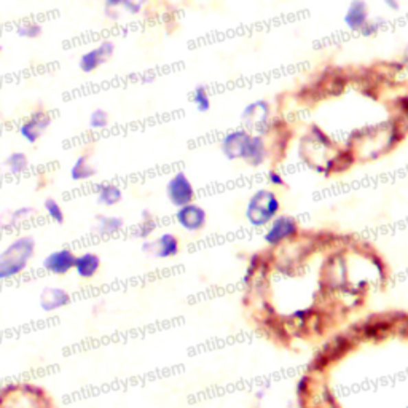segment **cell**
<instances>
[{
	"label": "cell",
	"instance_id": "6da1fadb",
	"mask_svg": "<svg viewBox=\"0 0 408 408\" xmlns=\"http://www.w3.org/2000/svg\"><path fill=\"white\" fill-rule=\"evenodd\" d=\"M36 253V240L24 235L10 242L3 252H0V281L12 280L26 270L29 262Z\"/></svg>",
	"mask_w": 408,
	"mask_h": 408
},
{
	"label": "cell",
	"instance_id": "7a4b0ae2",
	"mask_svg": "<svg viewBox=\"0 0 408 408\" xmlns=\"http://www.w3.org/2000/svg\"><path fill=\"white\" fill-rule=\"evenodd\" d=\"M280 209L281 203L276 192L270 188H258L249 198L245 216L253 228H262L267 227L280 214Z\"/></svg>",
	"mask_w": 408,
	"mask_h": 408
},
{
	"label": "cell",
	"instance_id": "3957f363",
	"mask_svg": "<svg viewBox=\"0 0 408 408\" xmlns=\"http://www.w3.org/2000/svg\"><path fill=\"white\" fill-rule=\"evenodd\" d=\"M300 233L297 220L291 216H276L267 225V231L263 235V240L268 246H281L286 241H291Z\"/></svg>",
	"mask_w": 408,
	"mask_h": 408
},
{
	"label": "cell",
	"instance_id": "277c9868",
	"mask_svg": "<svg viewBox=\"0 0 408 408\" xmlns=\"http://www.w3.org/2000/svg\"><path fill=\"white\" fill-rule=\"evenodd\" d=\"M166 196L174 207H182L195 200V187L185 172L179 171L166 183Z\"/></svg>",
	"mask_w": 408,
	"mask_h": 408
},
{
	"label": "cell",
	"instance_id": "5b68a950",
	"mask_svg": "<svg viewBox=\"0 0 408 408\" xmlns=\"http://www.w3.org/2000/svg\"><path fill=\"white\" fill-rule=\"evenodd\" d=\"M252 134L246 131V129H233V131L227 133L220 141V150L223 157L228 161L242 160L246 155L249 141H251Z\"/></svg>",
	"mask_w": 408,
	"mask_h": 408
},
{
	"label": "cell",
	"instance_id": "8992f818",
	"mask_svg": "<svg viewBox=\"0 0 408 408\" xmlns=\"http://www.w3.org/2000/svg\"><path fill=\"white\" fill-rule=\"evenodd\" d=\"M176 222L179 223V227L183 228L185 231L196 233V231H201L203 228L206 227L207 214L200 204L190 203L177 209Z\"/></svg>",
	"mask_w": 408,
	"mask_h": 408
},
{
	"label": "cell",
	"instance_id": "52a82bcc",
	"mask_svg": "<svg viewBox=\"0 0 408 408\" xmlns=\"http://www.w3.org/2000/svg\"><path fill=\"white\" fill-rule=\"evenodd\" d=\"M141 249L147 256H153L157 258H172L181 252V242L172 233H163L155 241H144Z\"/></svg>",
	"mask_w": 408,
	"mask_h": 408
},
{
	"label": "cell",
	"instance_id": "ba28073f",
	"mask_svg": "<svg viewBox=\"0 0 408 408\" xmlns=\"http://www.w3.org/2000/svg\"><path fill=\"white\" fill-rule=\"evenodd\" d=\"M49 124H52V117L42 109H38V111L32 112L27 120L19 126V134L27 144H36L49 128Z\"/></svg>",
	"mask_w": 408,
	"mask_h": 408
},
{
	"label": "cell",
	"instance_id": "9c48e42d",
	"mask_svg": "<svg viewBox=\"0 0 408 408\" xmlns=\"http://www.w3.org/2000/svg\"><path fill=\"white\" fill-rule=\"evenodd\" d=\"M76 252L72 249L63 247L58 251L49 252L47 257L43 258V270L56 276H64L69 271L73 270V263H76Z\"/></svg>",
	"mask_w": 408,
	"mask_h": 408
},
{
	"label": "cell",
	"instance_id": "30bf717a",
	"mask_svg": "<svg viewBox=\"0 0 408 408\" xmlns=\"http://www.w3.org/2000/svg\"><path fill=\"white\" fill-rule=\"evenodd\" d=\"M69 303H71V293L63 287H45L38 297V305L45 313L61 310Z\"/></svg>",
	"mask_w": 408,
	"mask_h": 408
},
{
	"label": "cell",
	"instance_id": "8fae6325",
	"mask_svg": "<svg viewBox=\"0 0 408 408\" xmlns=\"http://www.w3.org/2000/svg\"><path fill=\"white\" fill-rule=\"evenodd\" d=\"M368 5L365 0H351V3L348 5L345 18V26L351 31L361 32L362 27L368 23Z\"/></svg>",
	"mask_w": 408,
	"mask_h": 408
},
{
	"label": "cell",
	"instance_id": "7c38bea8",
	"mask_svg": "<svg viewBox=\"0 0 408 408\" xmlns=\"http://www.w3.org/2000/svg\"><path fill=\"white\" fill-rule=\"evenodd\" d=\"M101 257L96 252H83L76 257L73 263V271L77 273L78 277L82 280H93L98 275L99 268H101Z\"/></svg>",
	"mask_w": 408,
	"mask_h": 408
},
{
	"label": "cell",
	"instance_id": "4fadbf2b",
	"mask_svg": "<svg viewBox=\"0 0 408 408\" xmlns=\"http://www.w3.org/2000/svg\"><path fill=\"white\" fill-rule=\"evenodd\" d=\"M268 157V150H267V144L263 141L262 136L258 134H252L251 141H249L246 155L242 158V161L252 168H258L265 163Z\"/></svg>",
	"mask_w": 408,
	"mask_h": 408
},
{
	"label": "cell",
	"instance_id": "5bb4252c",
	"mask_svg": "<svg viewBox=\"0 0 408 408\" xmlns=\"http://www.w3.org/2000/svg\"><path fill=\"white\" fill-rule=\"evenodd\" d=\"M268 117H270V106L267 101H256L242 111V120L249 124H256L257 129L267 126Z\"/></svg>",
	"mask_w": 408,
	"mask_h": 408
},
{
	"label": "cell",
	"instance_id": "9a60e30c",
	"mask_svg": "<svg viewBox=\"0 0 408 408\" xmlns=\"http://www.w3.org/2000/svg\"><path fill=\"white\" fill-rule=\"evenodd\" d=\"M124 227V220L117 216H106V214H98L94 233L99 236H112L120 233Z\"/></svg>",
	"mask_w": 408,
	"mask_h": 408
},
{
	"label": "cell",
	"instance_id": "2e32d148",
	"mask_svg": "<svg viewBox=\"0 0 408 408\" xmlns=\"http://www.w3.org/2000/svg\"><path fill=\"white\" fill-rule=\"evenodd\" d=\"M123 200V190L115 183H99L96 187V201L99 206L112 207Z\"/></svg>",
	"mask_w": 408,
	"mask_h": 408
},
{
	"label": "cell",
	"instance_id": "e0dca14e",
	"mask_svg": "<svg viewBox=\"0 0 408 408\" xmlns=\"http://www.w3.org/2000/svg\"><path fill=\"white\" fill-rule=\"evenodd\" d=\"M98 169L94 168V164L89 160L88 153H83V155L77 157V160L73 161L71 166V179L76 182H84L89 181L96 176Z\"/></svg>",
	"mask_w": 408,
	"mask_h": 408
},
{
	"label": "cell",
	"instance_id": "ac0fdd59",
	"mask_svg": "<svg viewBox=\"0 0 408 408\" xmlns=\"http://www.w3.org/2000/svg\"><path fill=\"white\" fill-rule=\"evenodd\" d=\"M107 59V54L104 53L102 48L98 45L96 48L88 49L87 53L82 54L80 61H78V67H80V71L84 73H91L94 71H98Z\"/></svg>",
	"mask_w": 408,
	"mask_h": 408
},
{
	"label": "cell",
	"instance_id": "d6986e66",
	"mask_svg": "<svg viewBox=\"0 0 408 408\" xmlns=\"http://www.w3.org/2000/svg\"><path fill=\"white\" fill-rule=\"evenodd\" d=\"M5 166H7L10 174L19 176V174L26 172L29 169V158L24 152H13L5 160Z\"/></svg>",
	"mask_w": 408,
	"mask_h": 408
},
{
	"label": "cell",
	"instance_id": "ffe728a7",
	"mask_svg": "<svg viewBox=\"0 0 408 408\" xmlns=\"http://www.w3.org/2000/svg\"><path fill=\"white\" fill-rule=\"evenodd\" d=\"M34 212H36V209L31 207V206H23V207L14 209L13 212L8 214V217H5L3 222H0V227H2V228L16 227L21 222L27 220V218H31Z\"/></svg>",
	"mask_w": 408,
	"mask_h": 408
},
{
	"label": "cell",
	"instance_id": "44dd1931",
	"mask_svg": "<svg viewBox=\"0 0 408 408\" xmlns=\"http://www.w3.org/2000/svg\"><path fill=\"white\" fill-rule=\"evenodd\" d=\"M144 5L139 0H104V8L124 10L129 14H139L142 12Z\"/></svg>",
	"mask_w": 408,
	"mask_h": 408
},
{
	"label": "cell",
	"instance_id": "7402d4cb",
	"mask_svg": "<svg viewBox=\"0 0 408 408\" xmlns=\"http://www.w3.org/2000/svg\"><path fill=\"white\" fill-rule=\"evenodd\" d=\"M192 101H193V104H195L198 112L206 113L211 111V98H209L206 87H203V84H198V87L193 89Z\"/></svg>",
	"mask_w": 408,
	"mask_h": 408
},
{
	"label": "cell",
	"instance_id": "603a6c76",
	"mask_svg": "<svg viewBox=\"0 0 408 408\" xmlns=\"http://www.w3.org/2000/svg\"><path fill=\"white\" fill-rule=\"evenodd\" d=\"M43 209L52 220L59 223V225L64 223V218H66V216H64V209L61 206V203H59L58 200H54V198H47V200L43 201Z\"/></svg>",
	"mask_w": 408,
	"mask_h": 408
},
{
	"label": "cell",
	"instance_id": "cb8c5ba5",
	"mask_svg": "<svg viewBox=\"0 0 408 408\" xmlns=\"http://www.w3.org/2000/svg\"><path fill=\"white\" fill-rule=\"evenodd\" d=\"M109 112L104 111V109H94V111L89 113L88 118V126L93 131H101V129H106L109 126Z\"/></svg>",
	"mask_w": 408,
	"mask_h": 408
},
{
	"label": "cell",
	"instance_id": "d4e9b609",
	"mask_svg": "<svg viewBox=\"0 0 408 408\" xmlns=\"http://www.w3.org/2000/svg\"><path fill=\"white\" fill-rule=\"evenodd\" d=\"M43 27L42 24L38 23H23L19 24L16 29V34L21 38H29V41H34V38H38L42 36Z\"/></svg>",
	"mask_w": 408,
	"mask_h": 408
},
{
	"label": "cell",
	"instance_id": "484cf974",
	"mask_svg": "<svg viewBox=\"0 0 408 408\" xmlns=\"http://www.w3.org/2000/svg\"><path fill=\"white\" fill-rule=\"evenodd\" d=\"M19 391H23L24 394L31 397V399H34L36 402L47 397V392H45L43 387H41L38 385H34V383H23V385H19Z\"/></svg>",
	"mask_w": 408,
	"mask_h": 408
},
{
	"label": "cell",
	"instance_id": "4316f807",
	"mask_svg": "<svg viewBox=\"0 0 408 408\" xmlns=\"http://www.w3.org/2000/svg\"><path fill=\"white\" fill-rule=\"evenodd\" d=\"M157 228V222L155 218H144V220H141V223H139L136 231H134V235H136V238H141V240H147L148 236L152 235L153 231H155Z\"/></svg>",
	"mask_w": 408,
	"mask_h": 408
},
{
	"label": "cell",
	"instance_id": "83f0119b",
	"mask_svg": "<svg viewBox=\"0 0 408 408\" xmlns=\"http://www.w3.org/2000/svg\"><path fill=\"white\" fill-rule=\"evenodd\" d=\"M385 19H381V18H376V19H368V23L365 24L364 27H362V31H361V34L364 37H372V36H375V34L380 31V29L385 26Z\"/></svg>",
	"mask_w": 408,
	"mask_h": 408
},
{
	"label": "cell",
	"instance_id": "f1b7e54d",
	"mask_svg": "<svg viewBox=\"0 0 408 408\" xmlns=\"http://www.w3.org/2000/svg\"><path fill=\"white\" fill-rule=\"evenodd\" d=\"M268 182H270L271 185H275V187H284L286 185L284 177H282L277 171H275V169H271V171L268 172Z\"/></svg>",
	"mask_w": 408,
	"mask_h": 408
},
{
	"label": "cell",
	"instance_id": "f546056e",
	"mask_svg": "<svg viewBox=\"0 0 408 408\" xmlns=\"http://www.w3.org/2000/svg\"><path fill=\"white\" fill-rule=\"evenodd\" d=\"M99 47L102 48V52L107 54V58H111L113 53H115V43H113L112 41H102L101 43H99Z\"/></svg>",
	"mask_w": 408,
	"mask_h": 408
},
{
	"label": "cell",
	"instance_id": "4dcf8cb0",
	"mask_svg": "<svg viewBox=\"0 0 408 408\" xmlns=\"http://www.w3.org/2000/svg\"><path fill=\"white\" fill-rule=\"evenodd\" d=\"M104 14H106L107 19H111V21H118L120 19V10L117 8H104Z\"/></svg>",
	"mask_w": 408,
	"mask_h": 408
},
{
	"label": "cell",
	"instance_id": "1f68e13d",
	"mask_svg": "<svg viewBox=\"0 0 408 408\" xmlns=\"http://www.w3.org/2000/svg\"><path fill=\"white\" fill-rule=\"evenodd\" d=\"M18 391H19V385H7V386H3L2 389H0V392H2V394L7 397V399L10 396H13L14 392H18Z\"/></svg>",
	"mask_w": 408,
	"mask_h": 408
},
{
	"label": "cell",
	"instance_id": "d6a6232c",
	"mask_svg": "<svg viewBox=\"0 0 408 408\" xmlns=\"http://www.w3.org/2000/svg\"><path fill=\"white\" fill-rule=\"evenodd\" d=\"M385 2V5L389 10H392V12H399L400 10V2L399 0H383Z\"/></svg>",
	"mask_w": 408,
	"mask_h": 408
},
{
	"label": "cell",
	"instance_id": "836d02e7",
	"mask_svg": "<svg viewBox=\"0 0 408 408\" xmlns=\"http://www.w3.org/2000/svg\"><path fill=\"white\" fill-rule=\"evenodd\" d=\"M5 400H7V397H5V396L2 394V392H0V408H3Z\"/></svg>",
	"mask_w": 408,
	"mask_h": 408
},
{
	"label": "cell",
	"instance_id": "e575fe53",
	"mask_svg": "<svg viewBox=\"0 0 408 408\" xmlns=\"http://www.w3.org/2000/svg\"><path fill=\"white\" fill-rule=\"evenodd\" d=\"M0 53H2V47H0Z\"/></svg>",
	"mask_w": 408,
	"mask_h": 408
},
{
	"label": "cell",
	"instance_id": "d590c367",
	"mask_svg": "<svg viewBox=\"0 0 408 408\" xmlns=\"http://www.w3.org/2000/svg\"><path fill=\"white\" fill-rule=\"evenodd\" d=\"M407 408H408V407H407Z\"/></svg>",
	"mask_w": 408,
	"mask_h": 408
}]
</instances>
